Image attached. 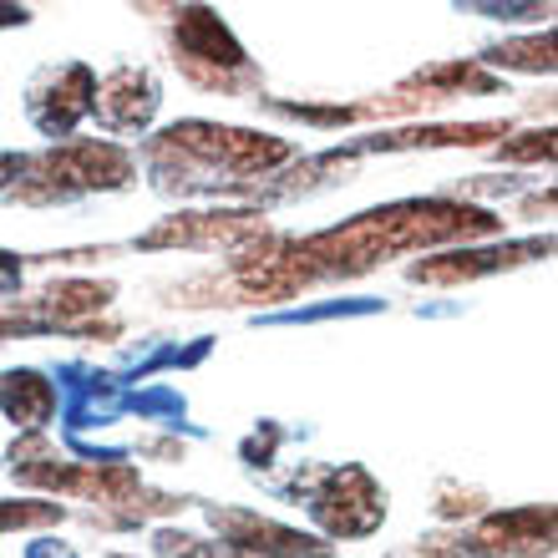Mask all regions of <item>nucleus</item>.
<instances>
[{
  "label": "nucleus",
  "mask_w": 558,
  "mask_h": 558,
  "mask_svg": "<svg viewBox=\"0 0 558 558\" xmlns=\"http://www.w3.org/2000/svg\"><path fill=\"white\" fill-rule=\"evenodd\" d=\"M153 107H158V87H153V76L147 72H112L102 87H92V112L107 122V128H137V122L153 118Z\"/></svg>",
  "instance_id": "obj_3"
},
{
  "label": "nucleus",
  "mask_w": 558,
  "mask_h": 558,
  "mask_svg": "<svg viewBox=\"0 0 558 558\" xmlns=\"http://www.w3.org/2000/svg\"><path fill=\"white\" fill-rule=\"evenodd\" d=\"M250 234H265L259 214H189V219L158 223L143 244L147 250H158V244H239Z\"/></svg>",
  "instance_id": "obj_4"
},
{
  "label": "nucleus",
  "mask_w": 558,
  "mask_h": 558,
  "mask_svg": "<svg viewBox=\"0 0 558 558\" xmlns=\"http://www.w3.org/2000/svg\"><path fill=\"white\" fill-rule=\"evenodd\" d=\"M548 544H554V513L548 508L498 513L477 529V548H502V554H548Z\"/></svg>",
  "instance_id": "obj_5"
},
{
  "label": "nucleus",
  "mask_w": 558,
  "mask_h": 558,
  "mask_svg": "<svg viewBox=\"0 0 558 558\" xmlns=\"http://www.w3.org/2000/svg\"><path fill=\"white\" fill-rule=\"evenodd\" d=\"M554 36H533V41H513V46H502V51H493V61H502V66H529V72H548L554 66Z\"/></svg>",
  "instance_id": "obj_7"
},
{
  "label": "nucleus",
  "mask_w": 558,
  "mask_h": 558,
  "mask_svg": "<svg viewBox=\"0 0 558 558\" xmlns=\"http://www.w3.org/2000/svg\"><path fill=\"white\" fill-rule=\"evenodd\" d=\"M61 518L57 508H11V502H0V529H21V523H51Z\"/></svg>",
  "instance_id": "obj_8"
},
{
  "label": "nucleus",
  "mask_w": 558,
  "mask_h": 558,
  "mask_svg": "<svg viewBox=\"0 0 558 558\" xmlns=\"http://www.w3.org/2000/svg\"><path fill=\"white\" fill-rule=\"evenodd\" d=\"M0 401L21 426H41L51 416V407H57V391L36 371H15V376H0Z\"/></svg>",
  "instance_id": "obj_6"
},
{
  "label": "nucleus",
  "mask_w": 558,
  "mask_h": 558,
  "mask_svg": "<svg viewBox=\"0 0 558 558\" xmlns=\"http://www.w3.org/2000/svg\"><path fill=\"white\" fill-rule=\"evenodd\" d=\"M153 153H183V158H198L219 173H234V178H250V173H265L275 162L290 158V147L275 143V137H259V133H244V128H219V122H183L173 133H162V143Z\"/></svg>",
  "instance_id": "obj_1"
},
{
  "label": "nucleus",
  "mask_w": 558,
  "mask_h": 558,
  "mask_svg": "<svg viewBox=\"0 0 558 558\" xmlns=\"http://www.w3.org/2000/svg\"><path fill=\"white\" fill-rule=\"evenodd\" d=\"M5 21H26V11H11V5H5V11H0V26H5Z\"/></svg>",
  "instance_id": "obj_9"
},
{
  "label": "nucleus",
  "mask_w": 558,
  "mask_h": 558,
  "mask_svg": "<svg viewBox=\"0 0 558 558\" xmlns=\"http://www.w3.org/2000/svg\"><path fill=\"white\" fill-rule=\"evenodd\" d=\"M178 61L204 87H223L229 72H244V51L229 41V31L219 26L214 11H183V21H178Z\"/></svg>",
  "instance_id": "obj_2"
}]
</instances>
